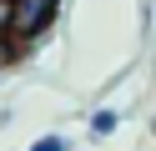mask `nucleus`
<instances>
[{
  "mask_svg": "<svg viewBox=\"0 0 156 151\" xmlns=\"http://www.w3.org/2000/svg\"><path fill=\"white\" fill-rule=\"evenodd\" d=\"M10 20H15V0H0V40H10Z\"/></svg>",
  "mask_w": 156,
  "mask_h": 151,
  "instance_id": "obj_3",
  "label": "nucleus"
},
{
  "mask_svg": "<svg viewBox=\"0 0 156 151\" xmlns=\"http://www.w3.org/2000/svg\"><path fill=\"white\" fill-rule=\"evenodd\" d=\"M55 10H61V0H15V20H10V35L20 40H35L45 25L55 20Z\"/></svg>",
  "mask_w": 156,
  "mask_h": 151,
  "instance_id": "obj_1",
  "label": "nucleus"
},
{
  "mask_svg": "<svg viewBox=\"0 0 156 151\" xmlns=\"http://www.w3.org/2000/svg\"><path fill=\"white\" fill-rule=\"evenodd\" d=\"M91 131H96V136H111V131H116V111H96V116H91Z\"/></svg>",
  "mask_w": 156,
  "mask_h": 151,
  "instance_id": "obj_2",
  "label": "nucleus"
},
{
  "mask_svg": "<svg viewBox=\"0 0 156 151\" xmlns=\"http://www.w3.org/2000/svg\"><path fill=\"white\" fill-rule=\"evenodd\" d=\"M30 151H71V146H66V141H61V136H45V141H35V146H30Z\"/></svg>",
  "mask_w": 156,
  "mask_h": 151,
  "instance_id": "obj_4",
  "label": "nucleus"
}]
</instances>
